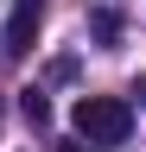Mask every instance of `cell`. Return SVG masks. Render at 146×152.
I'll use <instances>...</instances> for the list:
<instances>
[{"instance_id": "3", "label": "cell", "mask_w": 146, "mask_h": 152, "mask_svg": "<svg viewBox=\"0 0 146 152\" xmlns=\"http://www.w3.org/2000/svg\"><path fill=\"white\" fill-rule=\"evenodd\" d=\"M19 108H26V121H32V127H51V102H45V89H38V83L19 95Z\"/></svg>"}, {"instance_id": "2", "label": "cell", "mask_w": 146, "mask_h": 152, "mask_svg": "<svg viewBox=\"0 0 146 152\" xmlns=\"http://www.w3.org/2000/svg\"><path fill=\"white\" fill-rule=\"evenodd\" d=\"M38 26H45V0H13V13H7V32H0V51L19 64V57L38 45Z\"/></svg>"}, {"instance_id": "4", "label": "cell", "mask_w": 146, "mask_h": 152, "mask_svg": "<svg viewBox=\"0 0 146 152\" xmlns=\"http://www.w3.org/2000/svg\"><path fill=\"white\" fill-rule=\"evenodd\" d=\"M134 95H140V108H146V76H140V83H134Z\"/></svg>"}, {"instance_id": "1", "label": "cell", "mask_w": 146, "mask_h": 152, "mask_svg": "<svg viewBox=\"0 0 146 152\" xmlns=\"http://www.w3.org/2000/svg\"><path fill=\"white\" fill-rule=\"evenodd\" d=\"M70 127H76L89 146H121L127 133H134V102H121V95H83V102L70 108Z\"/></svg>"}, {"instance_id": "5", "label": "cell", "mask_w": 146, "mask_h": 152, "mask_svg": "<svg viewBox=\"0 0 146 152\" xmlns=\"http://www.w3.org/2000/svg\"><path fill=\"white\" fill-rule=\"evenodd\" d=\"M57 152H95V146H57Z\"/></svg>"}]
</instances>
